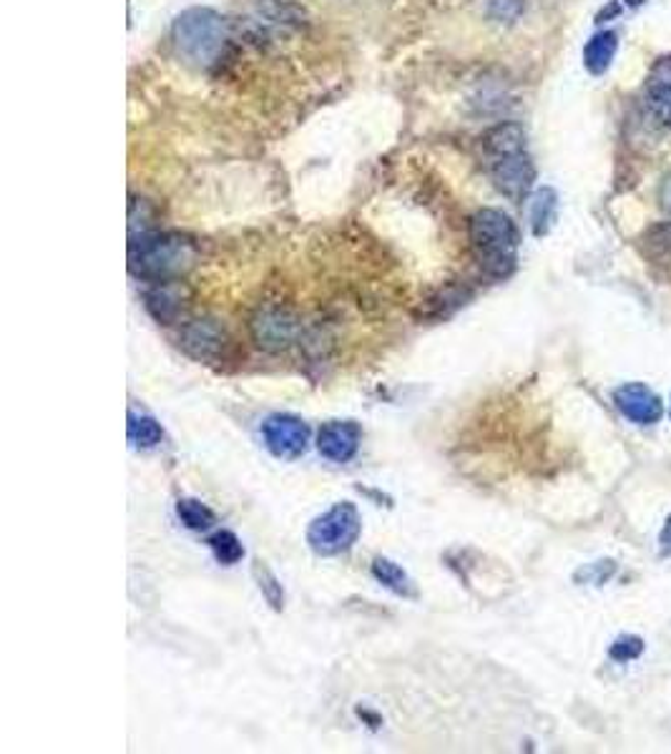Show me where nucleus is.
Returning a JSON list of instances; mask_svg holds the SVG:
<instances>
[{
	"label": "nucleus",
	"mask_w": 671,
	"mask_h": 754,
	"mask_svg": "<svg viewBox=\"0 0 671 754\" xmlns=\"http://www.w3.org/2000/svg\"><path fill=\"white\" fill-rule=\"evenodd\" d=\"M525 144H529V136H525L523 126L515 121L496 124L493 129H488V134L483 136L486 159L505 157V153H515V151H529L525 149Z\"/></svg>",
	"instance_id": "12"
},
{
	"label": "nucleus",
	"mask_w": 671,
	"mask_h": 754,
	"mask_svg": "<svg viewBox=\"0 0 671 754\" xmlns=\"http://www.w3.org/2000/svg\"><path fill=\"white\" fill-rule=\"evenodd\" d=\"M252 334L254 342L267 352H283L297 338V320L295 315L279 307H267L252 320Z\"/></svg>",
	"instance_id": "8"
},
{
	"label": "nucleus",
	"mask_w": 671,
	"mask_h": 754,
	"mask_svg": "<svg viewBox=\"0 0 671 754\" xmlns=\"http://www.w3.org/2000/svg\"><path fill=\"white\" fill-rule=\"evenodd\" d=\"M558 216V194L556 189L543 187L531 197V230L536 237H546Z\"/></svg>",
	"instance_id": "14"
},
{
	"label": "nucleus",
	"mask_w": 671,
	"mask_h": 754,
	"mask_svg": "<svg viewBox=\"0 0 671 754\" xmlns=\"http://www.w3.org/2000/svg\"><path fill=\"white\" fill-rule=\"evenodd\" d=\"M651 84H669L671 86V56L657 61L654 71H651Z\"/></svg>",
	"instance_id": "26"
},
{
	"label": "nucleus",
	"mask_w": 671,
	"mask_h": 754,
	"mask_svg": "<svg viewBox=\"0 0 671 754\" xmlns=\"http://www.w3.org/2000/svg\"><path fill=\"white\" fill-rule=\"evenodd\" d=\"M181 348L189 358L210 362L226 348V332L216 320H194L181 327Z\"/></svg>",
	"instance_id": "10"
},
{
	"label": "nucleus",
	"mask_w": 671,
	"mask_h": 754,
	"mask_svg": "<svg viewBox=\"0 0 671 754\" xmlns=\"http://www.w3.org/2000/svg\"><path fill=\"white\" fill-rule=\"evenodd\" d=\"M470 244L488 275L505 277L515 267L521 232L501 209H480L470 220Z\"/></svg>",
	"instance_id": "3"
},
{
	"label": "nucleus",
	"mask_w": 671,
	"mask_h": 754,
	"mask_svg": "<svg viewBox=\"0 0 671 754\" xmlns=\"http://www.w3.org/2000/svg\"><path fill=\"white\" fill-rule=\"evenodd\" d=\"M659 556L669 559L671 556V516L664 521L659 531Z\"/></svg>",
	"instance_id": "27"
},
{
	"label": "nucleus",
	"mask_w": 671,
	"mask_h": 754,
	"mask_svg": "<svg viewBox=\"0 0 671 754\" xmlns=\"http://www.w3.org/2000/svg\"><path fill=\"white\" fill-rule=\"evenodd\" d=\"M360 531L362 521L355 503L342 501L332 506L328 513L315 518L307 529V543L317 556H340L355 546Z\"/></svg>",
	"instance_id": "4"
},
{
	"label": "nucleus",
	"mask_w": 671,
	"mask_h": 754,
	"mask_svg": "<svg viewBox=\"0 0 671 754\" xmlns=\"http://www.w3.org/2000/svg\"><path fill=\"white\" fill-rule=\"evenodd\" d=\"M262 440L275 458L297 460L305 456L307 445H310V425L302 417L289 413L269 415L262 423Z\"/></svg>",
	"instance_id": "5"
},
{
	"label": "nucleus",
	"mask_w": 671,
	"mask_h": 754,
	"mask_svg": "<svg viewBox=\"0 0 671 754\" xmlns=\"http://www.w3.org/2000/svg\"><path fill=\"white\" fill-rule=\"evenodd\" d=\"M643 244H647V249L654 254V257H671V222L651 224L649 230L643 232Z\"/></svg>",
	"instance_id": "21"
},
{
	"label": "nucleus",
	"mask_w": 671,
	"mask_h": 754,
	"mask_svg": "<svg viewBox=\"0 0 671 754\" xmlns=\"http://www.w3.org/2000/svg\"><path fill=\"white\" fill-rule=\"evenodd\" d=\"M362 428L355 421H330L317 433V450L332 463H348L358 456Z\"/></svg>",
	"instance_id": "9"
},
{
	"label": "nucleus",
	"mask_w": 671,
	"mask_h": 754,
	"mask_svg": "<svg viewBox=\"0 0 671 754\" xmlns=\"http://www.w3.org/2000/svg\"><path fill=\"white\" fill-rule=\"evenodd\" d=\"M177 516L189 531H210L216 521L212 508L199 501V498H179Z\"/></svg>",
	"instance_id": "17"
},
{
	"label": "nucleus",
	"mask_w": 671,
	"mask_h": 754,
	"mask_svg": "<svg viewBox=\"0 0 671 754\" xmlns=\"http://www.w3.org/2000/svg\"><path fill=\"white\" fill-rule=\"evenodd\" d=\"M171 39L181 59H187L196 68H212L224 56L230 31L222 13L214 8H189L177 15L171 25Z\"/></svg>",
	"instance_id": "2"
},
{
	"label": "nucleus",
	"mask_w": 671,
	"mask_h": 754,
	"mask_svg": "<svg viewBox=\"0 0 671 754\" xmlns=\"http://www.w3.org/2000/svg\"><path fill=\"white\" fill-rule=\"evenodd\" d=\"M210 549L214 553V559L224 563V566H234L244 559V546L242 541L232 531H216L210 535Z\"/></svg>",
	"instance_id": "20"
},
{
	"label": "nucleus",
	"mask_w": 671,
	"mask_h": 754,
	"mask_svg": "<svg viewBox=\"0 0 671 754\" xmlns=\"http://www.w3.org/2000/svg\"><path fill=\"white\" fill-rule=\"evenodd\" d=\"M641 651H643V641L639 639V636H619V639L611 644L609 657L614 661H619V665H629V661L641 657Z\"/></svg>",
	"instance_id": "24"
},
{
	"label": "nucleus",
	"mask_w": 671,
	"mask_h": 754,
	"mask_svg": "<svg viewBox=\"0 0 671 754\" xmlns=\"http://www.w3.org/2000/svg\"><path fill=\"white\" fill-rule=\"evenodd\" d=\"M669 413H671V405H669Z\"/></svg>",
	"instance_id": "29"
},
{
	"label": "nucleus",
	"mask_w": 671,
	"mask_h": 754,
	"mask_svg": "<svg viewBox=\"0 0 671 754\" xmlns=\"http://www.w3.org/2000/svg\"><path fill=\"white\" fill-rule=\"evenodd\" d=\"M643 104H647V114L654 119L657 126L671 129V86L669 84H651Z\"/></svg>",
	"instance_id": "19"
},
{
	"label": "nucleus",
	"mask_w": 671,
	"mask_h": 754,
	"mask_svg": "<svg viewBox=\"0 0 671 754\" xmlns=\"http://www.w3.org/2000/svg\"><path fill=\"white\" fill-rule=\"evenodd\" d=\"M616 574V563L614 561H596V563H588L582 571H576V581L578 584H594V586H601Z\"/></svg>",
	"instance_id": "25"
},
{
	"label": "nucleus",
	"mask_w": 671,
	"mask_h": 754,
	"mask_svg": "<svg viewBox=\"0 0 671 754\" xmlns=\"http://www.w3.org/2000/svg\"><path fill=\"white\" fill-rule=\"evenodd\" d=\"M252 574H254V581H257L262 596L267 598V604L275 608V612H283L285 608V588H283V584H279V578L271 574L267 563L254 561Z\"/></svg>",
	"instance_id": "18"
},
{
	"label": "nucleus",
	"mask_w": 671,
	"mask_h": 754,
	"mask_svg": "<svg viewBox=\"0 0 671 754\" xmlns=\"http://www.w3.org/2000/svg\"><path fill=\"white\" fill-rule=\"evenodd\" d=\"M488 171L496 189L508 199L529 197L533 181H536V167L529 157V151L505 153V157L488 159Z\"/></svg>",
	"instance_id": "6"
},
{
	"label": "nucleus",
	"mask_w": 671,
	"mask_h": 754,
	"mask_svg": "<svg viewBox=\"0 0 671 754\" xmlns=\"http://www.w3.org/2000/svg\"><path fill=\"white\" fill-rule=\"evenodd\" d=\"M373 576L383 584L390 592L397 594V596H405L411 598L415 596V586H413V578L405 574V571L393 563L390 559H375L373 561Z\"/></svg>",
	"instance_id": "15"
},
{
	"label": "nucleus",
	"mask_w": 671,
	"mask_h": 754,
	"mask_svg": "<svg viewBox=\"0 0 671 754\" xmlns=\"http://www.w3.org/2000/svg\"><path fill=\"white\" fill-rule=\"evenodd\" d=\"M657 199H659V206L664 209L667 214H671V174H667L664 179H661L659 192H657Z\"/></svg>",
	"instance_id": "28"
},
{
	"label": "nucleus",
	"mask_w": 671,
	"mask_h": 754,
	"mask_svg": "<svg viewBox=\"0 0 671 754\" xmlns=\"http://www.w3.org/2000/svg\"><path fill=\"white\" fill-rule=\"evenodd\" d=\"M151 220H153V212H151V204L147 199H134L131 197V204H129V237L131 234H141V232H151Z\"/></svg>",
	"instance_id": "23"
},
{
	"label": "nucleus",
	"mask_w": 671,
	"mask_h": 754,
	"mask_svg": "<svg viewBox=\"0 0 671 754\" xmlns=\"http://www.w3.org/2000/svg\"><path fill=\"white\" fill-rule=\"evenodd\" d=\"M486 11L498 23H513L523 15L525 3L523 0H488Z\"/></svg>",
	"instance_id": "22"
},
{
	"label": "nucleus",
	"mask_w": 671,
	"mask_h": 754,
	"mask_svg": "<svg viewBox=\"0 0 671 754\" xmlns=\"http://www.w3.org/2000/svg\"><path fill=\"white\" fill-rule=\"evenodd\" d=\"M616 51H619V35L614 31H601L592 35V41L584 45V66L588 74H606L616 59Z\"/></svg>",
	"instance_id": "13"
},
{
	"label": "nucleus",
	"mask_w": 671,
	"mask_h": 754,
	"mask_svg": "<svg viewBox=\"0 0 671 754\" xmlns=\"http://www.w3.org/2000/svg\"><path fill=\"white\" fill-rule=\"evenodd\" d=\"M614 405L633 425H654L664 415L661 397L643 383H627L614 390Z\"/></svg>",
	"instance_id": "7"
},
{
	"label": "nucleus",
	"mask_w": 671,
	"mask_h": 754,
	"mask_svg": "<svg viewBox=\"0 0 671 754\" xmlns=\"http://www.w3.org/2000/svg\"><path fill=\"white\" fill-rule=\"evenodd\" d=\"M129 440L134 448H157L164 440V428H161L157 417L129 413Z\"/></svg>",
	"instance_id": "16"
},
{
	"label": "nucleus",
	"mask_w": 671,
	"mask_h": 754,
	"mask_svg": "<svg viewBox=\"0 0 671 754\" xmlns=\"http://www.w3.org/2000/svg\"><path fill=\"white\" fill-rule=\"evenodd\" d=\"M143 302H147V310L153 320L171 325L187 310V289L181 287V282H159L143 295Z\"/></svg>",
	"instance_id": "11"
},
{
	"label": "nucleus",
	"mask_w": 671,
	"mask_h": 754,
	"mask_svg": "<svg viewBox=\"0 0 671 754\" xmlns=\"http://www.w3.org/2000/svg\"><path fill=\"white\" fill-rule=\"evenodd\" d=\"M194 262L196 249L184 234L151 230L129 237V269L143 282H181Z\"/></svg>",
	"instance_id": "1"
}]
</instances>
